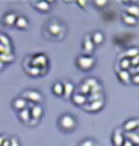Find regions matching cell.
I'll list each match as a JSON object with an SVG mask.
<instances>
[{"instance_id":"13","label":"cell","mask_w":139,"mask_h":146,"mask_svg":"<svg viewBox=\"0 0 139 146\" xmlns=\"http://www.w3.org/2000/svg\"><path fill=\"white\" fill-rule=\"evenodd\" d=\"M62 87H64V98H66V99H70L72 98V95L74 94V85L73 83L70 81H62Z\"/></svg>"},{"instance_id":"11","label":"cell","mask_w":139,"mask_h":146,"mask_svg":"<svg viewBox=\"0 0 139 146\" xmlns=\"http://www.w3.org/2000/svg\"><path fill=\"white\" fill-rule=\"evenodd\" d=\"M83 49L87 52V56H89L91 53L95 50V45H93L92 39H91V34H87L83 39Z\"/></svg>"},{"instance_id":"1","label":"cell","mask_w":139,"mask_h":146,"mask_svg":"<svg viewBox=\"0 0 139 146\" xmlns=\"http://www.w3.org/2000/svg\"><path fill=\"white\" fill-rule=\"evenodd\" d=\"M46 30L53 38H57V39H62V36L65 35V26L58 21H56V19L47 23Z\"/></svg>"},{"instance_id":"16","label":"cell","mask_w":139,"mask_h":146,"mask_svg":"<svg viewBox=\"0 0 139 146\" xmlns=\"http://www.w3.org/2000/svg\"><path fill=\"white\" fill-rule=\"evenodd\" d=\"M27 103H28V102H26V100L21 96V98H16V99L12 100V107H14V110H16V111L19 112L22 110L27 108Z\"/></svg>"},{"instance_id":"23","label":"cell","mask_w":139,"mask_h":146,"mask_svg":"<svg viewBox=\"0 0 139 146\" xmlns=\"http://www.w3.org/2000/svg\"><path fill=\"white\" fill-rule=\"evenodd\" d=\"M124 138H126V139H128V141L131 142L134 146H138L139 145V134H138V133H134V131L127 133Z\"/></svg>"},{"instance_id":"31","label":"cell","mask_w":139,"mask_h":146,"mask_svg":"<svg viewBox=\"0 0 139 146\" xmlns=\"http://www.w3.org/2000/svg\"><path fill=\"white\" fill-rule=\"evenodd\" d=\"M0 45H3V46H12L10 36L3 34V33H0Z\"/></svg>"},{"instance_id":"27","label":"cell","mask_w":139,"mask_h":146,"mask_svg":"<svg viewBox=\"0 0 139 146\" xmlns=\"http://www.w3.org/2000/svg\"><path fill=\"white\" fill-rule=\"evenodd\" d=\"M27 74L31 76V77H38V76H41V69L36 68V66H28L27 68Z\"/></svg>"},{"instance_id":"37","label":"cell","mask_w":139,"mask_h":146,"mask_svg":"<svg viewBox=\"0 0 139 146\" xmlns=\"http://www.w3.org/2000/svg\"><path fill=\"white\" fill-rule=\"evenodd\" d=\"M10 146H21V143H19V141H18V138H15V137L10 138Z\"/></svg>"},{"instance_id":"36","label":"cell","mask_w":139,"mask_h":146,"mask_svg":"<svg viewBox=\"0 0 139 146\" xmlns=\"http://www.w3.org/2000/svg\"><path fill=\"white\" fill-rule=\"evenodd\" d=\"M131 83L134 85H139V74H132L131 76Z\"/></svg>"},{"instance_id":"28","label":"cell","mask_w":139,"mask_h":146,"mask_svg":"<svg viewBox=\"0 0 139 146\" xmlns=\"http://www.w3.org/2000/svg\"><path fill=\"white\" fill-rule=\"evenodd\" d=\"M78 94H81V95H84V96H88L89 95V92H91V88L88 87L87 84H84L83 81L80 83V85H78V91H77Z\"/></svg>"},{"instance_id":"8","label":"cell","mask_w":139,"mask_h":146,"mask_svg":"<svg viewBox=\"0 0 139 146\" xmlns=\"http://www.w3.org/2000/svg\"><path fill=\"white\" fill-rule=\"evenodd\" d=\"M84 108L89 111V112H97L100 110H103L104 107V99L103 100H97V102H91V103H87L85 106H83Z\"/></svg>"},{"instance_id":"35","label":"cell","mask_w":139,"mask_h":146,"mask_svg":"<svg viewBox=\"0 0 139 146\" xmlns=\"http://www.w3.org/2000/svg\"><path fill=\"white\" fill-rule=\"evenodd\" d=\"M96 143H95V141H92V139H85V141H83L81 143H80V146H95Z\"/></svg>"},{"instance_id":"17","label":"cell","mask_w":139,"mask_h":146,"mask_svg":"<svg viewBox=\"0 0 139 146\" xmlns=\"http://www.w3.org/2000/svg\"><path fill=\"white\" fill-rule=\"evenodd\" d=\"M136 56H139V47H130L123 54H120V58H128V60H131V58L136 57Z\"/></svg>"},{"instance_id":"46","label":"cell","mask_w":139,"mask_h":146,"mask_svg":"<svg viewBox=\"0 0 139 146\" xmlns=\"http://www.w3.org/2000/svg\"><path fill=\"white\" fill-rule=\"evenodd\" d=\"M138 146H139V145H138Z\"/></svg>"},{"instance_id":"19","label":"cell","mask_w":139,"mask_h":146,"mask_svg":"<svg viewBox=\"0 0 139 146\" xmlns=\"http://www.w3.org/2000/svg\"><path fill=\"white\" fill-rule=\"evenodd\" d=\"M118 78L124 84L131 83V73L128 70H118Z\"/></svg>"},{"instance_id":"24","label":"cell","mask_w":139,"mask_h":146,"mask_svg":"<svg viewBox=\"0 0 139 146\" xmlns=\"http://www.w3.org/2000/svg\"><path fill=\"white\" fill-rule=\"evenodd\" d=\"M53 94L56 96H62L64 95V87H62V81H57L53 84Z\"/></svg>"},{"instance_id":"40","label":"cell","mask_w":139,"mask_h":146,"mask_svg":"<svg viewBox=\"0 0 139 146\" xmlns=\"http://www.w3.org/2000/svg\"><path fill=\"white\" fill-rule=\"evenodd\" d=\"M39 120H36V119H30V122H28V125L30 126H35L36 123H38Z\"/></svg>"},{"instance_id":"18","label":"cell","mask_w":139,"mask_h":146,"mask_svg":"<svg viewBox=\"0 0 139 146\" xmlns=\"http://www.w3.org/2000/svg\"><path fill=\"white\" fill-rule=\"evenodd\" d=\"M122 22H123L126 26H135L138 23V19L124 12V14H122Z\"/></svg>"},{"instance_id":"9","label":"cell","mask_w":139,"mask_h":146,"mask_svg":"<svg viewBox=\"0 0 139 146\" xmlns=\"http://www.w3.org/2000/svg\"><path fill=\"white\" fill-rule=\"evenodd\" d=\"M30 115H31V119H36L39 120L43 115V108H42L41 104H32L30 108Z\"/></svg>"},{"instance_id":"15","label":"cell","mask_w":139,"mask_h":146,"mask_svg":"<svg viewBox=\"0 0 139 146\" xmlns=\"http://www.w3.org/2000/svg\"><path fill=\"white\" fill-rule=\"evenodd\" d=\"M52 3L50 1H46V0H39V1H34V7H35L38 11L41 12H49L50 11V7H52Z\"/></svg>"},{"instance_id":"3","label":"cell","mask_w":139,"mask_h":146,"mask_svg":"<svg viewBox=\"0 0 139 146\" xmlns=\"http://www.w3.org/2000/svg\"><path fill=\"white\" fill-rule=\"evenodd\" d=\"M58 125H60V129L64 131H73L76 129V119H74V116L73 115H69V114H64L61 115L60 118H58Z\"/></svg>"},{"instance_id":"6","label":"cell","mask_w":139,"mask_h":146,"mask_svg":"<svg viewBox=\"0 0 139 146\" xmlns=\"http://www.w3.org/2000/svg\"><path fill=\"white\" fill-rule=\"evenodd\" d=\"M124 134H123V129H116V130L113 131L112 134V145L113 146H122L124 142Z\"/></svg>"},{"instance_id":"30","label":"cell","mask_w":139,"mask_h":146,"mask_svg":"<svg viewBox=\"0 0 139 146\" xmlns=\"http://www.w3.org/2000/svg\"><path fill=\"white\" fill-rule=\"evenodd\" d=\"M83 83H84V84H87L89 88H93V87H96L97 84H100V83H99L97 78H95V77H87V78H84Z\"/></svg>"},{"instance_id":"33","label":"cell","mask_w":139,"mask_h":146,"mask_svg":"<svg viewBox=\"0 0 139 146\" xmlns=\"http://www.w3.org/2000/svg\"><path fill=\"white\" fill-rule=\"evenodd\" d=\"M93 4L96 5L97 8H103V7L108 4V1L107 0H93Z\"/></svg>"},{"instance_id":"29","label":"cell","mask_w":139,"mask_h":146,"mask_svg":"<svg viewBox=\"0 0 139 146\" xmlns=\"http://www.w3.org/2000/svg\"><path fill=\"white\" fill-rule=\"evenodd\" d=\"M14 60H15L14 54H0V61L3 64H11L14 62Z\"/></svg>"},{"instance_id":"44","label":"cell","mask_w":139,"mask_h":146,"mask_svg":"<svg viewBox=\"0 0 139 146\" xmlns=\"http://www.w3.org/2000/svg\"><path fill=\"white\" fill-rule=\"evenodd\" d=\"M4 138H5L4 135H0V146L3 145V141H4Z\"/></svg>"},{"instance_id":"21","label":"cell","mask_w":139,"mask_h":146,"mask_svg":"<svg viewBox=\"0 0 139 146\" xmlns=\"http://www.w3.org/2000/svg\"><path fill=\"white\" fill-rule=\"evenodd\" d=\"M18 116H19V119H21L22 123H27V125H28V122H30V119H31L30 110L24 108V110H22V111H19V112H18Z\"/></svg>"},{"instance_id":"26","label":"cell","mask_w":139,"mask_h":146,"mask_svg":"<svg viewBox=\"0 0 139 146\" xmlns=\"http://www.w3.org/2000/svg\"><path fill=\"white\" fill-rule=\"evenodd\" d=\"M103 99H104L103 92H99V94H89L87 96L88 103H91V102H97V100H103Z\"/></svg>"},{"instance_id":"2","label":"cell","mask_w":139,"mask_h":146,"mask_svg":"<svg viewBox=\"0 0 139 146\" xmlns=\"http://www.w3.org/2000/svg\"><path fill=\"white\" fill-rule=\"evenodd\" d=\"M96 64V60L92 56H87V54H83V56H78L76 58V66H77L80 70L83 72H88L95 66Z\"/></svg>"},{"instance_id":"45","label":"cell","mask_w":139,"mask_h":146,"mask_svg":"<svg viewBox=\"0 0 139 146\" xmlns=\"http://www.w3.org/2000/svg\"><path fill=\"white\" fill-rule=\"evenodd\" d=\"M3 68H4V64H3V62H1V61H0V72L3 70Z\"/></svg>"},{"instance_id":"41","label":"cell","mask_w":139,"mask_h":146,"mask_svg":"<svg viewBox=\"0 0 139 146\" xmlns=\"http://www.w3.org/2000/svg\"><path fill=\"white\" fill-rule=\"evenodd\" d=\"M122 146H134V145H132L128 139H124V142H123V145H122Z\"/></svg>"},{"instance_id":"14","label":"cell","mask_w":139,"mask_h":146,"mask_svg":"<svg viewBox=\"0 0 139 146\" xmlns=\"http://www.w3.org/2000/svg\"><path fill=\"white\" fill-rule=\"evenodd\" d=\"M72 102L74 103L76 106H80V107H83V106H85L88 103V100H87V96H84V95L81 94H78V92H74V94L72 95Z\"/></svg>"},{"instance_id":"22","label":"cell","mask_w":139,"mask_h":146,"mask_svg":"<svg viewBox=\"0 0 139 146\" xmlns=\"http://www.w3.org/2000/svg\"><path fill=\"white\" fill-rule=\"evenodd\" d=\"M126 14H128V15L134 16V18L138 19L139 18V5H136V4L127 5V7H126Z\"/></svg>"},{"instance_id":"39","label":"cell","mask_w":139,"mask_h":146,"mask_svg":"<svg viewBox=\"0 0 139 146\" xmlns=\"http://www.w3.org/2000/svg\"><path fill=\"white\" fill-rule=\"evenodd\" d=\"M1 146H10V138H4V141H3V145Z\"/></svg>"},{"instance_id":"5","label":"cell","mask_w":139,"mask_h":146,"mask_svg":"<svg viewBox=\"0 0 139 146\" xmlns=\"http://www.w3.org/2000/svg\"><path fill=\"white\" fill-rule=\"evenodd\" d=\"M31 62V66H36V68H47V64H49V58H47L46 54L43 53H38V54H34L32 57L28 58Z\"/></svg>"},{"instance_id":"43","label":"cell","mask_w":139,"mask_h":146,"mask_svg":"<svg viewBox=\"0 0 139 146\" xmlns=\"http://www.w3.org/2000/svg\"><path fill=\"white\" fill-rule=\"evenodd\" d=\"M132 73L134 74H139V65L136 66V68H134V70H132Z\"/></svg>"},{"instance_id":"4","label":"cell","mask_w":139,"mask_h":146,"mask_svg":"<svg viewBox=\"0 0 139 146\" xmlns=\"http://www.w3.org/2000/svg\"><path fill=\"white\" fill-rule=\"evenodd\" d=\"M22 98L26 100V102H31V103H35V104H41L43 102V96L39 91H35V89H26L23 94H22Z\"/></svg>"},{"instance_id":"20","label":"cell","mask_w":139,"mask_h":146,"mask_svg":"<svg viewBox=\"0 0 139 146\" xmlns=\"http://www.w3.org/2000/svg\"><path fill=\"white\" fill-rule=\"evenodd\" d=\"M91 39H92L93 45H101L104 42V34L101 31H95L93 34H91Z\"/></svg>"},{"instance_id":"7","label":"cell","mask_w":139,"mask_h":146,"mask_svg":"<svg viewBox=\"0 0 139 146\" xmlns=\"http://www.w3.org/2000/svg\"><path fill=\"white\" fill-rule=\"evenodd\" d=\"M16 18H18V14L15 12H5L4 15H3V19H1V23L4 25V26H8V27H12L15 25L16 22Z\"/></svg>"},{"instance_id":"25","label":"cell","mask_w":139,"mask_h":146,"mask_svg":"<svg viewBox=\"0 0 139 146\" xmlns=\"http://www.w3.org/2000/svg\"><path fill=\"white\" fill-rule=\"evenodd\" d=\"M119 69H120V70H128L130 72V69H131V62H130L128 58H120Z\"/></svg>"},{"instance_id":"32","label":"cell","mask_w":139,"mask_h":146,"mask_svg":"<svg viewBox=\"0 0 139 146\" xmlns=\"http://www.w3.org/2000/svg\"><path fill=\"white\" fill-rule=\"evenodd\" d=\"M0 54H12V46H3V45H0Z\"/></svg>"},{"instance_id":"34","label":"cell","mask_w":139,"mask_h":146,"mask_svg":"<svg viewBox=\"0 0 139 146\" xmlns=\"http://www.w3.org/2000/svg\"><path fill=\"white\" fill-rule=\"evenodd\" d=\"M130 62H131V68H136V66L139 65V56L131 58V60H130Z\"/></svg>"},{"instance_id":"42","label":"cell","mask_w":139,"mask_h":146,"mask_svg":"<svg viewBox=\"0 0 139 146\" xmlns=\"http://www.w3.org/2000/svg\"><path fill=\"white\" fill-rule=\"evenodd\" d=\"M47 73V68H41V76H45Z\"/></svg>"},{"instance_id":"38","label":"cell","mask_w":139,"mask_h":146,"mask_svg":"<svg viewBox=\"0 0 139 146\" xmlns=\"http://www.w3.org/2000/svg\"><path fill=\"white\" fill-rule=\"evenodd\" d=\"M87 3H88V1H85V0H77V4L80 5V7H83V8L87 5Z\"/></svg>"},{"instance_id":"12","label":"cell","mask_w":139,"mask_h":146,"mask_svg":"<svg viewBox=\"0 0 139 146\" xmlns=\"http://www.w3.org/2000/svg\"><path fill=\"white\" fill-rule=\"evenodd\" d=\"M139 127V120L138 119H128V120H126L123 123V130H126V133H131V131H134L136 130Z\"/></svg>"},{"instance_id":"10","label":"cell","mask_w":139,"mask_h":146,"mask_svg":"<svg viewBox=\"0 0 139 146\" xmlns=\"http://www.w3.org/2000/svg\"><path fill=\"white\" fill-rule=\"evenodd\" d=\"M14 26L16 27V29H19V30H27L28 27H30V22H28V19H27L26 16L23 15H18V18H16V22Z\"/></svg>"}]
</instances>
